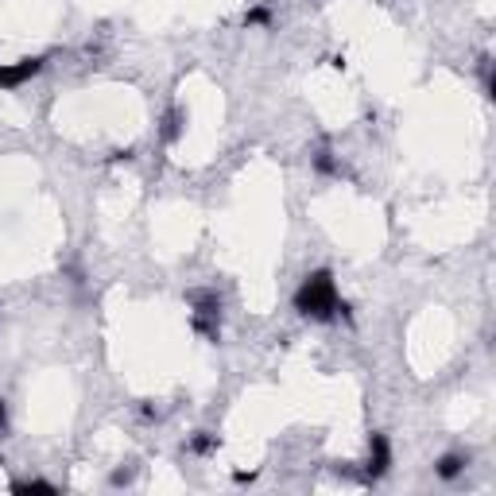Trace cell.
Masks as SVG:
<instances>
[{
	"label": "cell",
	"instance_id": "10",
	"mask_svg": "<svg viewBox=\"0 0 496 496\" xmlns=\"http://www.w3.org/2000/svg\"><path fill=\"white\" fill-rule=\"evenodd\" d=\"M314 171H318V174H342V167L333 164L330 152H314Z\"/></svg>",
	"mask_w": 496,
	"mask_h": 496
},
{
	"label": "cell",
	"instance_id": "3",
	"mask_svg": "<svg viewBox=\"0 0 496 496\" xmlns=\"http://www.w3.org/2000/svg\"><path fill=\"white\" fill-rule=\"evenodd\" d=\"M43 66H47V55H32V58H20V63H0V90H20L24 82L43 74Z\"/></svg>",
	"mask_w": 496,
	"mask_h": 496
},
{
	"label": "cell",
	"instance_id": "7",
	"mask_svg": "<svg viewBox=\"0 0 496 496\" xmlns=\"http://www.w3.org/2000/svg\"><path fill=\"white\" fill-rule=\"evenodd\" d=\"M12 492H16V496H32V492H43V496H55L58 489L51 485V481H12Z\"/></svg>",
	"mask_w": 496,
	"mask_h": 496
},
{
	"label": "cell",
	"instance_id": "2",
	"mask_svg": "<svg viewBox=\"0 0 496 496\" xmlns=\"http://www.w3.org/2000/svg\"><path fill=\"white\" fill-rule=\"evenodd\" d=\"M191 326L194 333H202L206 342H222V299L217 291H191Z\"/></svg>",
	"mask_w": 496,
	"mask_h": 496
},
{
	"label": "cell",
	"instance_id": "9",
	"mask_svg": "<svg viewBox=\"0 0 496 496\" xmlns=\"http://www.w3.org/2000/svg\"><path fill=\"white\" fill-rule=\"evenodd\" d=\"M244 27H272V8H264V5L248 8L244 12Z\"/></svg>",
	"mask_w": 496,
	"mask_h": 496
},
{
	"label": "cell",
	"instance_id": "14",
	"mask_svg": "<svg viewBox=\"0 0 496 496\" xmlns=\"http://www.w3.org/2000/svg\"><path fill=\"white\" fill-rule=\"evenodd\" d=\"M233 481H237V485H253L256 473H233Z\"/></svg>",
	"mask_w": 496,
	"mask_h": 496
},
{
	"label": "cell",
	"instance_id": "8",
	"mask_svg": "<svg viewBox=\"0 0 496 496\" xmlns=\"http://www.w3.org/2000/svg\"><path fill=\"white\" fill-rule=\"evenodd\" d=\"M222 446V439L217 434H210V431H198L194 439H191V454H198V458H206V454H213V450Z\"/></svg>",
	"mask_w": 496,
	"mask_h": 496
},
{
	"label": "cell",
	"instance_id": "11",
	"mask_svg": "<svg viewBox=\"0 0 496 496\" xmlns=\"http://www.w3.org/2000/svg\"><path fill=\"white\" fill-rule=\"evenodd\" d=\"M133 155H136L133 148H121V152H113L109 159H113V164H128V159H133Z\"/></svg>",
	"mask_w": 496,
	"mask_h": 496
},
{
	"label": "cell",
	"instance_id": "13",
	"mask_svg": "<svg viewBox=\"0 0 496 496\" xmlns=\"http://www.w3.org/2000/svg\"><path fill=\"white\" fill-rule=\"evenodd\" d=\"M8 431V407H5V396H0V434Z\"/></svg>",
	"mask_w": 496,
	"mask_h": 496
},
{
	"label": "cell",
	"instance_id": "6",
	"mask_svg": "<svg viewBox=\"0 0 496 496\" xmlns=\"http://www.w3.org/2000/svg\"><path fill=\"white\" fill-rule=\"evenodd\" d=\"M183 124H186V113L179 109V105H171L167 113H164V128H159V136H164V144H174L183 136Z\"/></svg>",
	"mask_w": 496,
	"mask_h": 496
},
{
	"label": "cell",
	"instance_id": "1",
	"mask_svg": "<svg viewBox=\"0 0 496 496\" xmlns=\"http://www.w3.org/2000/svg\"><path fill=\"white\" fill-rule=\"evenodd\" d=\"M342 295H338V283H333V272L330 268H318L311 272L295 291V311L311 322H333L342 318Z\"/></svg>",
	"mask_w": 496,
	"mask_h": 496
},
{
	"label": "cell",
	"instance_id": "5",
	"mask_svg": "<svg viewBox=\"0 0 496 496\" xmlns=\"http://www.w3.org/2000/svg\"><path fill=\"white\" fill-rule=\"evenodd\" d=\"M465 465H470V454H461V450H450V454H442L439 461H434V473H439L442 481H458L465 473Z\"/></svg>",
	"mask_w": 496,
	"mask_h": 496
},
{
	"label": "cell",
	"instance_id": "4",
	"mask_svg": "<svg viewBox=\"0 0 496 496\" xmlns=\"http://www.w3.org/2000/svg\"><path fill=\"white\" fill-rule=\"evenodd\" d=\"M388 470H392V442H388V434L376 431L372 439H369V461H364V477L381 481Z\"/></svg>",
	"mask_w": 496,
	"mask_h": 496
},
{
	"label": "cell",
	"instance_id": "12",
	"mask_svg": "<svg viewBox=\"0 0 496 496\" xmlns=\"http://www.w3.org/2000/svg\"><path fill=\"white\" fill-rule=\"evenodd\" d=\"M128 481H133V470H116L113 473V485H128Z\"/></svg>",
	"mask_w": 496,
	"mask_h": 496
}]
</instances>
